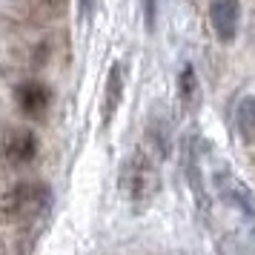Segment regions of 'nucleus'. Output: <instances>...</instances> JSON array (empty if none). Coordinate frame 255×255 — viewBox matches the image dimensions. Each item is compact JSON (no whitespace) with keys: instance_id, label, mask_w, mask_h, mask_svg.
<instances>
[{"instance_id":"1","label":"nucleus","mask_w":255,"mask_h":255,"mask_svg":"<svg viewBox=\"0 0 255 255\" xmlns=\"http://www.w3.org/2000/svg\"><path fill=\"white\" fill-rule=\"evenodd\" d=\"M121 184H124V192L132 204H146L155 192H158V169H155V161L143 149H138L124 166V175H121Z\"/></svg>"},{"instance_id":"2","label":"nucleus","mask_w":255,"mask_h":255,"mask_svg":"<svg viewBox=\"0 0 255 255\" xmlns=\"http://www.w3.org/2000/svg\"><path fill=\"white\" fill-rule=\"evenodd\" d=\"M49 204V189L43 184H17L12 186L6 195L0 198V212L12 215V218H26V215H37L40 209Z\"/></svg>"},{"instance_id":"3","label":"nucleus","mask_w":255,"mask_h":255,"mask_svg":"<svg viewBox=\"0 0 255 255\" xmlns=\"http://www.w3.org/2000/svg\"><path fill=\"white\" fill-rule=\"evenodd\" d=\"M238 20H241V3L238 0H212L209 3V23H212L221 43H232L235 40Z\"/></svg>"},{"instance_id":"4","label":"nucleus","mask_w":255,"mask_h":255,"mask_svg":"<svg viewBox=\"0 0 255 255\" xmlns=\"http://www.w3.org/2000/svg\"><path fill=\"white\" fill-rule=\"evenodd\" d=\"M14 98H17V106H20V112L26 118H40L49 109V104H52V92H49L46 83H40V81L20 83Z\"/></svg>"},{"instance_id":"5","label":"nucleus","mask_w":255,"mask_h":255,"mask_svg":"<svg viewBox=\"0 0 255 255\" xmlns=\"http://www.w3.org/2000/svg\"><path fill=\"white\" fill-rule=\"evenodd\" d=\"M3 155L9 163H29L37 155V138L29 129H12L3 140Z\"/></svg>"},{"instance_id":"6","label":"nucleus","mask_w":255,"mask_h":255,"mask_svg":"<svg viewBox=\"0 0 255 255\" xmlns=\"http://www.w3.org/2000/svg\"><path fill=\"white\" fill-rule=\"evenodd\" d=\"M218 181H221L218 186H221V192H224V198H227V201H232L235 207H241L247 215H255V195L241 184V181H238V178H235V175L224 172Z\"/></svg>"},{"instance_id":"7","label":"nucleus","mask_w":255,"mask_h":255,"mask_svg":"<svg viewBox=\"0 0 255 255\" xmlns=\"http://www.w3.org/2000/svg\"><path fill=\"white\" fill-rule=\"evenodd\" d=\"M121 98H124V66L115 63L109 69V78H106V95H104V124L112 121V115L121 106Z\"/></svg>"},{"instance_id":"8","label":"nucleus","mask_w":255,"mask_h":255,"mask_svg":"<svg viewBox=\"0 0 255 255\" xmlns=\"http://www.w3.org/2000/svg\"><path fill=\"white\" fill-rule=\"evenodd\" d=\"M235 124H238L244 140H255V95L241 98V104L235 109Z\"/></svg>"},{"instance_id":"9","label":"nucleus","mask_w":255,"mask_h":255,"mask_svg":"<svg viewBox=\"0 0 255 255\" xmlns=\"http://www.w3.org/2000/svg\"><path fill=\"white\" fill-rule=\"evenodd\" d=\"M149 140L155 143V152L161 155V158H166L169 155V124L166 121H158V118H152L149 121Z\"/></svg>"},{"instance_id":"10","label":"nucleus","mask_w":255,"mask_h":255,"mask_svg":"<svg viewBox=\"0 0 255 255\" xmlns=\"http://www.w3.org/2000/svg\"><path fill=\"white\" fill-rule=\"evenodd\" d=\"M178 89H181V101L184 104H192V98L198 95V78L192 66H184L181 78H178Z\"/></svg>"},{"instance_id":"11","label":"nucleus","mask_w":255,"mask_h":255,"mask_svg":"<svg viewBox=\"0 0 255 255\" xmlns=\"http://www.w3.org/2000/svg\"><path fill=\"white\" fill-rule=\"evenodd\" d=\"M143 6V20H146V29L155 32V17H158V0H140Z\"/></svg>"},{"instance_id":"12","label":"nucleus","mask_w":255,"mask_h":255,"mask_svg":"<svg viewBox=\"0 0 255 255\" xmlns=\"http://www.w3.org/2000/svg\"><path fill=\"white\" fill-rule=\"evenodd\" d=\"M83 3V20H86V17H89V3H92V0H81Z\"/></svg>"}]
</instances>
